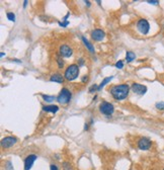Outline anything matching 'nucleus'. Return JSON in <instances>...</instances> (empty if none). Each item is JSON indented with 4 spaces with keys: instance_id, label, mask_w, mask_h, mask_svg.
Masks as SVG:
<instances>
[{
    "instance_id": "nucleus-1",
    "label": "nucleus",
    "mask_w": 164,
    "mask_h": 170,
    "mask_svg": "<svg viewBox=\"0 0 164 170\" xmlns=\"http://www.w3.org/2000/svg\"><path fill=\"white\" fill-rule=\"evenodd\" d=\"M129 91H130V86L128 84L115 85L109 89L111 96L117 100H123V99L127 98Z\"/></svg>"
},
{
    "instance_id": "nucleus-2",
    "label": "nucleus",
    "mask_w": 164,
    "mask_h": 170,
    "mask_svg": "<svg viewBox=\"0 0 164 170\" xmlns=\"http://www.w3.org/2000/svg\"><path fill=\"white\" fill-rule=\"evenodd\" d=\"M78 75H79V66L76 65V64H72V65H69L67 69L65 70L64 77L66 80L72 81L75 80L78 77Z\"/></svg>"
},
{
    "instance_id": "nucleus-3",
    "label": "nucleus",
    "mask_w": 164,
    "mask_h": 170,
    "mask_svg": "<svg viewBox=\"0 0 164 170\" xmlns=\"http://www.w3.org/2000/svg\"><path fill=\"white\" fill-rule=\"evenodd\" d=\"M71 98H72L71 92L69 91L67 88H63L60 91V93H59V95H58L57 100L61 104H68L70 102V100H71Z\"/></svg>"
},
{
    "instance_id": "nucleus-4",
    "label": "nucleus",
    "mask_w": 164,
    "mask_h": 170,
    "mask_svg": "<svg viewBox=\"0 0 164 170\" xmlns=\"http://www.w3.org/2000/svg\"><path fill=\"white\" fill-rule=\"evenodd\" d=\"M99 110L104 116H111V114H113V112H115V108H113V105L111 104V103L103 101V102L100 103Z\"/></svg>"
},
{
    "instance_id": "nucleus-5",
    "label": "nucleus",
    "mask_w": 164,
    "mask_h": 170,
    "mask_svg": "<svg viewBox=\"0 0 164 170\" xmlns=\"http://www.w3.org/2000/svg\"><path fill=\"white\" fill-rule=\"evenodd\" d=\"M137 29L142 35H147L149 33V29H150V25L146 19L142 18V19L138 20Z\"/></svg>"
},
{
    "instance_id": "nucleus-6",
    "label": "nucleus",
    "mask_w": 164,
    "mask_h": 170,
    "mask_svg": "<svg viewBox=\"0 0 164 170\" xmlns=\"http://www.w3.org/2000/svg\"><path fill=\"white\" fill-rule=\"evenodd\" d=\"M151 145H152V142L148 139V138H141V139L138 141V148H139L140 150H149L151 148Z\"/></svg>"
},
{
    "instance_id": "nucleus-7",
    "label": "nucleus",
    "mask_w": 164,
    "mask_h": 170,
    "mask_svg": "<svg viewBox=\"0 0 164 170\" xmlns=\"http://www.w3.org/2000/svg\"><path fill=\"white\" fill-rule=\"evenodd\" d=\"M132 90L134 93L139 94V95H144L147 92V86L146 85L140 84V83H133L132 84Z\"/></svg>"
},
{
    "instance_id": "nucleus-8",
    "label": "nucleus",
    "mask_w": 164,
    "mask_h": 170,
    "mask_svg": "<svg viewBox=\"0 0 164 170\" xmlns=\"http://www.w3.org/2000/svg\"><path fill=\"white\" fill-rule=\"evenodd\" d=\"M16 142H17V139L14 138V137H5L1 140V146L5 149H7V148H10L13 145H15Z\"/></svg>"
},
{
    "instance_id": "nucleus-9",
    "label": "nucleus",
    "mask_w": 164,
    "mask_h": 170,
    "mask_svg": "<svg viewBox=\"0 0 164 170\" xmlns=\"http://www.w3.org/2000/svg\"><path fill=\"white\" fill-rule=\"evenodd\" d=\"M38 159V156L35 154H31L29 156L25 157V170H29L31 169L33 163L36 162V160Z\"/></svg>"
},
{
    "instance_id": "nucleus-10",
    "label": "nucleus",
    "mask_w": 164,
    "mask_h": 170,
    "mask_svg": "<svg viewBox=\"0 0 164 170\" xmlns=\"http://www.w3.org/2000/svg\"><path fill=\"white\" fill-rule=\"evenodd\" d=\"M90 36H91V38H92V40L96 41V42H100V41H102L104 39L105 34H104V31H102V29H93V31H91Z\"/></svg>"
},
{
    "instance_id": "nucleus-11",
    "label": "nucleus",
    "mask_w": 164,
    "mask_h": 170,
    "mask_svg": "<svg viewBox=\"0 0 164 170\" xmlns=\"http://www.w3.org/2000/svg\"><path fill=\"white\" fill-rule=\"evenodd\" d=\"M59 53H60L61 57H64V58H70L73 54V51L68 45H62L59 49Z\"/></svg>"
},
{
    "instance_id": "nucleus-12",
    "label": "nucleus",
    "mask_w": 164,
    "mask_h": 170,
    "mask_svg": "<svg viewBox=\"0 0 164 170\" xmlns=\"http://www.w3.org/2000/svg\"><path fill=\"white\" fill-rule=\"evenodd\" d=\"M43 110L47 112H53V114H56V112L59 110V108H58L57 105H54V104H50V105H45L43 106Z\"/></svg>"
},
{
    "instance_id": "nucleus-13",
    "label": "nucleus",
    "mask_w": 164,
    "mask_h": 170,
    "mask_svg": "<svg viewBox=\"0 0 164 170\" xmlns=\"http://www.w3.org/2000/svg\"><path fill=\"white\" fill-rule=\"evenodd\" d=\"M64 78H65V77H63L61 74L56 73V74H54V75H52L51 78H50V80H51L52 82L63 83V82H64Z\"/></svg>"
},
{
    "instance_id": "nucleus-14",
    "label": "nucleus",
    "mask_w": 164,
    "mask_h": 170,
    "mask_svg": "<svg viewBox=\"0 0 164 170\" xmlns=\"http://www.w3.org/2000/svg\"><path fill=\"white\" fill-rule=\"evenodd\" d=\"M81 39H82V42H83V44L85 45V47H86L87 49L91 52V53H94V48H93V46L88 42V40H86V38H84V37H81Z\"/></svg>"
},
{
    "instance_id": "nucleus-15",
    "label": "nucleus",
    "mask_w": 164,
    "mask_h": 170,
    "mask_svg": "<svg viewBox=\"0 0 164 170\" xmlns=\"http://www.w3.org/2000/svg\"><path fill=\"white\" fill-rule=\"evenodd\" d=\"M136 55L134 54L133 52H127L126 53V61L128 63H131L133 60H135Z\"/></svg>"
},
{
    "instance_id": "nucleus-16",
    "label": "nucleus",
    "mask_w": 164,
    "mask_h": 170,
    "mask_svg": "<svg viewBox=\"0 0 164 170\" xmlns=\"http://www.w3.org/2000/svg\"><path fill=\"white\" fill-rule=\"evenodd\" d=\"M113 76H111V77H107V78H104L103 80L101 81V83H100V84H99V86H98V90H100V89H101V88L103 87L104 85H105V84H107V83H109V81H111V79H113Z\"/></svg>"
},
{
    "instance_id": "nucleus-17",
    "label": "nucleus",
    "mask_w": 164,
    "mask_h": 170,
    "mask_svg": "<svg viewBox=\"0 0 164 170\" xmlns=\"http://www.w3.org/2000/svg\"><path fill=\"white\" fill-rule=\"evenodd\" d=\"M42 97L46 102H52V101H54L56 98L55 96H50V95H45V94H42Z\"/></svg>"
},
{
    "instance_id": "nucleus-18",
    "label": "nucleus",
    "mask_w": 164,
    "mask_h": 170,
    "mask_svg": "<svg viewBox=\"0 0 164 170\" xmlns=\"http://www.w3.org/2000/svg\"><path fill=\"white\" fill-rule=\"evenodd\" d=\"M6 16L10 21H13V23L15 21V14H14L13 12H7Z\"/></svg>"
},
{
    "instance_id": "nucleus-19",
    "label": "nucleus",
    "mask_w": 164,
    "mask_h": 170,
    "mask_svg": "<svg viewBox=\"0 0 164 170\" xmlns=\"http://www.w3.org/2000/svg\"><path fill=\"white\" fill-rule=\"evenodd\" d=\"M57 63H58V67L60 68V69L64 67V60L61 57L57 56Z\"/></svg>"
},
{
    "instance_id": "nucleus-20",
    "label": "nucleus",
    "mask_w": 164,
    "mask_h": 170,
    "mask_svg": "<svg viewBox=\"0 0 164 170\" xmlns=\"http://www.w3.org/2000/svg\"><path fill=\"white\" fill-rule=\"evenodd\" d=\"M62 166H63V169L64 170H72V166L69 162H63Z\"/></svg>"
},
{
    "instance_id": "nucleus-21",
    "label": "nucleus",
    "mask_w": 164,
    "mask_h": 170,
    "mask_svg": "<svg viewBox=\"0 0 164 170\" xmlns=\"http://www.w3.org/2000/svg\"><path fill=\"white\" fill-rule=\"evenodd\" d=\"M156 108L160 110H164V102L161 101V102H157L156 103Z\"/></svg>"
},
{
    "instance_id": "nucleus-22",
    "label": "nucleus",
    "mask_w": 164,
    "mask_h": 170,
    "mask_svg": "<svg viewBox=\"0 0 164 170\" xmlns=\"http://www.w3.org/2000/svg\"><path fill=\"white\" fill-rule=\"evenodd\" d=\"M115 67L118 68V69H123V67H124V62H123V61H118V62L115 63Z\"/></svg>"
},
{
    "instance_id": "nucleus-23",
    "label": "nucleus",
    "mask_w": 164,
    "mask_h": 170,
    "mask_svg": "<svg viewBox=\"0 0 164 170\" xmlns=\"http://www.w3.org/2000/svg\"><path fill=\"white\" fill-rule=\"evenodd\" d=\"M58 25H60V27H67V25H69V21H68V20H65L64 23H63V21H62V23H61V21H59V23H58Z\"/></svg>"
},
{
    "instance_id": "nucleus-24",
    "label": "nucleus",
    "mask_w": 164,
    "mask_h": 170,
    "mask_svg": "<svg viewBox=\"0 0 164 170\" xmlns=\"http://www.w3.org/2000/svg\"><path fill=\"white\" fill-rule=\"evenodd\" d=\"M147 2H148L149 4H153V5H158V4H159V1H157V0H148Z\"/></svg>"
},
{
    "instance_id": "nucleus-25",
    "label": "nucleus",
    "mask_w": 164,
    "mask_h": 170,
    "mask_svg": "<svg viewBox=\"0 0 164 170\" xmlns=\"http://www.w3.org/2000/svg\"><path fill=\"white\" fill-rule=\"evenodd\" d=\"M50 170H59V168H58V166L55 165V164H51V165H50Z\"/></svg>"
},
{
    "instance_id": "nucleus-26",
    "label": "nucleus",
    "mask_w": 164,
    "mask_h": 170,
    "mask_svg": "<svg viewBox=\"0 0 164 170\" xmlns=\"http://www.w3.org/2000/svg\"><path fill=\"white\" fill-rule=\"evenodd\" d=\"M95 90H98L97 85H93V87H91L90 89H89V91L92 92V91H95Z\"/></svg>"
},
{
    "instance_id": "nucleus-27",
    "label": "nucleus",
    "mask_w": 164,
    "mask_h": 170,
    "mask_svg": "<svg viewBox=\"0 0 164 170\" xmlns=\"http://www.w3.org/2000/svg\"><path fill=\"white\" fill-rule=\"evenodd\" d=\"M84 65V60L83 59H80L79 60V66H83Z\"/></svg>"
},
{
    "instance_id": "nucleus-28",
    "label": "nucleus",
    "mask_w": 164,
    "mask_h": 170,
    "mask_svg": "<svg viewBox=\"0 0 164 170\" xmlns=\"http://www.w3.org/2000/svg\"><path fill=\"white\" fill-rule=\"evenodd\" d=\"M87 80H88V77H87V76L82 77V82H87Z\"/></svg>"
},
{
    "instance_id": "nucleus-29",
    "label": "nucleus",
    "mask_w": 164,
    "mask_h": 170,
    "mask_svg": "<svg viewBox=\"0 0 164 170\" xmlns=\"http://www.w3.org/2000/svg\"><path fill=\"white\" fill-rule=\"evenodd\" d=\"M88 127H89V126L87 125V124H85V126H84V130H85V131H87V130H88V129H89Z\"/></svg>"
},
{
    "instance_id": "nucleus-30",
    "label": "nucleus",
    "mask_w": 164,
    "mask_h": 170,
    "mask_svg": "<svg viewBox=\"0 0 164 170\" xmlns=\"http://www.w3.org/2000/svg\"><path fill=\"white\" fill-rule=\"evenodd\" d=\"M85 4H87V6H90V2H89V1H86V0H85Z\"/></svg>"
},
{
    "instance_id": "nucleus-31",
    "label": "nucleus",
    "mask_w": 164,
    "mask_h": 170,
    "mask_svg": "<svg viewBox=\"0 0 164 170\" xmlns=\"http://www.w3.org/2000/svg\"><path fill=\"white\" fill-rule=\"evenodd\" d=\"M27 1H25V2H23V7H27Z\"/></svg>"
},
{
    "instance_id": "nucleus-32",
    "label": "nucleus",
    "mask_w": 164,
    "mask_h": 170,
    "mask_svg": "<svg viewBox=\"0 0 164 170\" xmlns=\"http://www.w3.org/2000/svg\"><path fill=\"white\" fill-rule=\"evenodd\" d=\"M5 55V53H3V52H1V53H0V57H3Z\"/></svg>"
},
{
    "instance_id": "nucleus-33",
    "label": "nucleus",
    "mask_w": 164,
    "mask_h": 170,
    "mask_svg": "<svg viewBox=\"0 0 164 170\" xmlns=\"http://www.w3.org/2000/svg\"><path fill=\"white\" fill-rule=\"evenodd\" d=\"M163 170H164V168H163Z\"/></svg>"
}]
</instances>
